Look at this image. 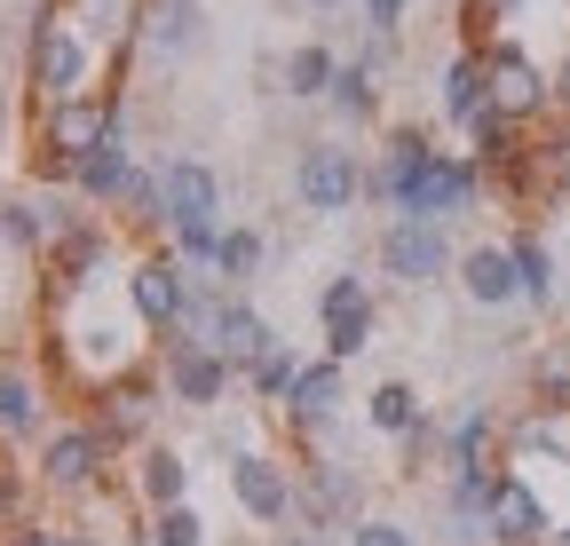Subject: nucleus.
Segmentation results:
<instances>
[{
	"label": "nucleus",
	"instance_id": "b1692460",
	"mask_svg": "<svg viewBox=\"0 0 570 546\" xmlns=\"http://www.w3.org/2000/svg\"><path fill=\"white\" fill-rule=\"evenodd\" d=\"M317 332H325V357L356 365V357L381 340V301H356V309H341V317H317Z\"/></svg>",
	"mask_w": 570,
	"mask_h": 546
},
{
	"label": "nucleus",
	"instance_id": "bb28decb",
	"mask_svg": "<svg viewBox=\"0 0 570 546\" xmlns=\"http://www.w3.org/2000/svg\"><path fill=\"white\" fill-rule=\"evenodd\" d=\"M428 467H444V420L436 413H420L396 436V475H404V484H428Z\"/></svg>",
	"mask_w": 570,
	"mask_h": 546
},
{
	"label": "nucleus",
	"instance_id": "412c9836",
	"mask_svg": "<svg viewBox=\"0 0 570 546\" xmlns=\"http://www.w3.org/2000/svg\"><path fill=\"white\" fill-rule=\"evenodd\" d=\"M333 72H341V56H333L325 40H302V48H285V56H277V88L294 96V103H325Z\"/></svg>",
	"mask_w": 570,
	"mask_h": 546
},
{
	"label": "nucleus",
	"instance_id": "4468645a",
	"mask_svg": "<svg viewBox=\"0 0 570 546\" xmlns=\"http://www.w3.org/2000/svg\"><path fill=\"white\" fill-rule=\"evenodd\" d=\"M135 167H142V159H135V143H127V135H111V143H96V151H88L80 167L63 175V190L80 198V207L111 215L119 198H127V182H135Z\"/></svg>",
	"mask_w": 570,
	"mask_h": 546
},
{
	"label": "nucleus",
	"instance_id": "393cba45",
	"mask_svg": "<svg viewBox=\"0 0 570 546\" xmlns=\"http://www.w3.org/2000/svg\"><path fill=\"white\" fill-rule=\"evenodd\" d=\"M420 413H428V396H420L412 380H381V388H365V428H373V436H404Z\"/></svg>",
	"mask_w": 570,
	"mask_h": 546
},
{
	"label": "nucleus",
	"instance_id": "4c0bfd02",
	"mask_svg": "<svg viewBox=\"0 0 570 546\" xmlns=\"http://www.w3.org/2000/svg\"><path fill=\"white\" fill-rule=\"evenodd\" d=\"M302 9H317V17H341V9H356V0H302Z\"/></svg>",
	"mask_w": 570,
	"mask_h": 546
},
{
	"label": "nucleus",
	"instance_id": "cd10ccee",
	"mask_svg": "<svg viewBox=\"0 0 570 546\" xmlns=\"http://www.w3.org/2000/svg\"><path fill=\"white\" fill-rule=\"evenodd\" d=\"M135 546H206V523H198V507L183 499V507L142 515V523H135Z\"/></svg>",
	"mask_w": 570,
	"mask_h": 546
},
{
	"label": "nucleus",
	"instance_id": "1a4fd4ad",
	"mask_svg": "<svg viewBox=\"0 0 570 546\" xmlns=\"http://www.w3.org/2000/svg\"><path fill=\"white\" fill-rule=\"evenodd\" d=\"M230 499H238L246 523L285 530L294 523V467H285L277 451H230Z\"/></svg>",
	"mask_w": 570,
	"mask_h": 546
},
{
	"label": "nucleus",
	"instance_id": "39448f33",
	"mask_svg": "<svg viewBox=\"0 0 570 546\" xmlns=\"http://www.w3.org/2000/svg\"><path fill=\"white\" fill-rule=\"evenodd\" d=\"M294 198H302V215H325V222L365 207V159H356L341 135H309L294 151Z\"/></svg>",
	"mask_w": 570,
	"mask_h": 546
},
{
	"label": "nucleus",
	"instance_id": "7c9ffc66",
	"mask_svg": "<svg viewBox=\"0 0 570 546\" xmlns=\"http://www.w3.org/2000/svg\"><path fill=\"white\" fill-rule=\"evenodd\" d=\"M356 301H381L365 269H333V278L317 286V317H341V309H356Z\"/></svg>",
	"mask_w": 570,
	"mask_h": 546
},
{
	"label": "nucleus",
	"instance_id": "0eeeda50",
	"mask_svg": "<svg viewBox=\"0 0 570 546\" xmlns=\"http://www.w3.org/2000/svg\"><path fill=\"white\" fill-rule=\"evenodd\" d=\"M483 88L515 127H539L554 111V72H539V56L523 40H483Z\"/></svg>",
	"mask_w": 570,
	"mask_h": 546
},
{
	"label": "nucleus",
	"instance_id": "ddd939ff",
	"mask_svg": "<svg viewBox=\"0 0 570 546\" xmlns=\"http://www.w3.org/2000/svg\"><path fill=\"white\" fill-rule=\"evenodd\" d=\"M127 492L142 515H159V507H183L190 499V451L183 444H135V467H127Z\"/></svg>",
	"mask_w": 570,
	"mask_h": 546
},
{
	"label": "nucleus",
	"instance_id": "2f4dec72",
	"mask_svg": "<svg viewBox=\"0 0 570 546\" xmlns=\"http://www.w3.org/2000/svg\"><path fill=\"white\" fill-rule=\"evenodd\" d=\"M341 546H420V538H412V523H396V515H356V523L341 530Z\"/></svg>",
	"mask_w": 570,
	"mask_h": 546
},
{
	"label": "nucleus",
	"instance_id": "58836bf2",
	"mask_svg": "<svg viewBox=\"0 0 570 546\" xmlns=\"http://www.w3.org/2000/svg\"><path fill=\"white\" fill-rule=\"evenodd\" d=\"M547 546H570V523H554V530H547Z\"/></svg>",
	"mask_w": 570,
	"mask_h": 546
},
{
	"label": "nucleus",
	"instance_id": "aec40b11",
	"mask_svg": "<svg viewBox=\"0 0 570 546\" xmlns=\"http://www.w3.org/2000/svg\"><path fill=\"white\" fill-rule=\"evenodd\" d=\"M325 111L341 127H373L381 119V72H365V56H341V72L325 88Z\"/></svg>",
	"mask_w": 570,
	"mask_h": 546
},
{
	"label": "nucleus",
	"instance_id": "7ed1b4c3",
	"mask_svg": "<svg viewBox=\"0 0 570 546\" xmlns=\"http://www.w3.org/2000/svg\"><path fill=\"white\" fill-rule=\"evenodd\" d=\"M373 261H381V278H389L396 294H436V286H452V269H460V246H452V222L389 215V222H381V246H373Z\"/></svg>",
	"mask_w": 570,
	"mask_h": 546
},
{
	"label": "nucleus",
	"instance_id": "c85d7f7f",
	"mask_svg": "<svg viewBox=\"0 0 570 546\" xmlns=\"http://www.w3.org/2000/svg\"><path fill=\"white\" fill-rule=\"evenodd\" d=\"M294 373H302V349H294V340H277V349H269V357H262V365H254V373H246L238 388H246L254 404H285V388H294Z\"/></svg>",
	"mask_w": 570,
	"mask_h": 546
},
{
	"label": "nucleus",
	"instance_id": "ea45409f",
	"mask_svg": "<svg viewBox=\"0 0 570 546\" xmlns=\"http://www.w3.org/2000/svg\"><path fill=\"white\" fill-rule=\"evenodd\" d=\"M0 357H9V349H0Z\"/></svg>",
	"mask_w": 570,
	"mask_h": 546
},
{
	"label": "nucleus",
	"instance_id": "c756f323",
	"mask_svg": "<svg viewBox=\"0 0 570 546\" xmlns=\"http://www.w3.org/2000/svg\"><path fill=\"white\" fill-rule=\"evenodd\" d=\"M167 246H175L183 269H206V278H214V246H223V222H175Z\"/></svg>",
	"mask_w": 570,
	"mask_h": 546
},
{
	"label": "nucleus",
	"instance_id": "72a5a7b5",
	"mask_svg": "<svg viewBox=\"0 0 570 546\" xmlns=\"http://www.w3.org/2000/svg\"><path fill=\"white\" fill-rule=\"evenodd\" d=\"M515 9H523V0H468V48L499 40V24H508Z\"/></svg>",
	"mask_w": 570,
	"mask_h": 546
},
{
	"label": "nucleus",
	"instance_id": "5701e85b",
	"mask_svg": "<svg viewBox=\"0 0 570 546\" xmlns=\"http://www.w3.org/2000/svg\"><path fill=\"white\" fill-rule=\"evenodd\" d=\"M262 261H269V238H262V222H223V246H214V278H223L230 294H246L254 278H262Z\"/></svg>",
	"mask_w": 570,
	"mask_h": 546
},
{
	"label": "nucleus",
	"instance_id": "473e14b6",
	"mask_svg": "<svg viewBox=\"0 0 570 546\" xmlns=\"http://www.w3.org/2000/svg\"><path fill=\"white\" fill-rule=\"evenodd\" d=\"M0 546H104L96 530H80V523H17Z\"/></svg>",
	"mask_w": 570,
	"mask_h": 546
},
{
	"label": "nucleus",
	"instance_id": "6ab92c4d",
	"mask_svg": "<svg viewBox=\"0 0 570 546\" xmlns=\"http://www.w3.org/2000/svg\"><path fill=\"white\" fill-rule=\"evenodd\" d=\"M436 111H444L460 135L491 111V88H483V48H460V56L444 63V80H436Z\"/></svg>",
	"mask_w": 570,
	"mask_h": 546
},
{
	"label": "nucleus",
	"instance_id": "c9c22d12",
	"mask_svg": "<svg viewBox=\"0 0 570 546\" xmlns=\"http://www.w3.org/2000/svg\"><path fill=\"white\" fill-rule=\"evenodd\" d=\"M269 546H325V538H317V530H302V523H285V530H277Z\"/></svg>",
	"mask_w": 570,
	"mask_h": 546
},
{
	"label": "nucleus",
	"instance_id": "9b49d317",
	"mask_svg": "<svg viewBox=\"0 0 570 546\" xmlns=\"http://www.w3.org/2000/svg\"><path fill=\"white\" fill-rule=\"evenodd\" d=\"M452 286H460L475 309H523V278H515V254H508V238H475V246H460Z\"/></svg>",
	"mask_w": 570,
	"mask_h": 546
},
{
	"label": "nucleus",
	"instance_id": "f704fd0d",
	"mask_svg": "<svg viewBox=\"0 0 570 546\" xmlns=\"http://www.w3.org/2000/svg\"><path fill=\"white\" fill-rule=\"evenodd\" d=\"M404 24H412V0H365V32L404 40Z\"/></svg>",
	"mask_w": 570,
	"mask_h": 546
},
{
	"label": "nucleus",
	"instance_id": "f3484780",
	"mask_svg": "<svg viewBox=\"0 0 570 546\" xmlns=\"http://www.w3.org/2000/svg\"><path fill=\"white\" fill-rule=\"evenodd\" d=\"M48 436V404H40V380L0 357V444H40Z\"/></svg>",
	"mask_w": 570,
	"mask_h": 546
},
{
	"label": "nucleus",
	"instance_id": "423d86ee",
	"mask_svg": "<svg viewBox=\"0 0 570 546\" xmlns=\"http://www.w3.org/2000/svg\"><path fill=\"white\" fill-rule=\"evenodd\" d=\"M341 404H348V365L341 357H302V373H294V388H285V428H294L309 451H325V444H341Z\"/></svg>",
	"mask_w": 570,
	"mask_h": 546
},
{
	"label": "nucleus",
	"instance_id": "6e6552de",
	"mask_svg": "<svg viewBox=\"0 0 570 546\" xmlns=\"http://www.w3.org/2000/svg\"><path fill=\"white\" fill-rule=\"evenodd\" d=\"M159 388L183 404V413H214V404H230L238 373H230V357L214 349V340H159Z\"/></svg>",
	"mask_w": 570,
	"mask_h": 546
},
{
	"label": "nucleus",
	"instance_id": "20e7f679",
	"mask_svg": "<svg viewBox=\"0 0 570 546\" xmlns=\"http://www.w3.org/2000/svg\"><path fill=\"white\" fill-rule=\"evenodd\" d=\"M111 459H119V451H111L88 420H63V428L40 436L32 475H40V492H56V499H88V492L111 484Z\"/></svg>",
	"mask_w": 570,
	"mask_h": 546
},
{
	"label": "nucleus",
	"instance_id": "dca6fc26",
	"mask_svg": "<svg viewBox=\"0 0 570 546\" xmlns=\"http://www.w3.org/2000/svg\"><path fill=\"white\" fill-rule=\"evenodd\" d=\"M214 349H223V357H230V373L246 380V373L277 349V325H269L246 294H230V301H223V317H214Z\"/></svg>",
	"mask_w": 570,
	"mask_h": 546
},
{
	"label": "nucleus",
	"instance_id": "2eb2a0df",
	"mask_svg": "<svg viewBox=\"0 0 570 546\" xmlns=\"http://www.w3.org/2000/svg\"><path fill=\"white\" fill-rule=\"evenodd\" d=\"M135 40L151 48L159 63L198 56V40H206V0H142V24H135Z\"/></svg>",
	"mask_w": 570,
	"mask_h": 546
},
{
	"label": "nucleus",
	"instance_id": "f257e3e1",
	"mask_svg": "<svg viewBox=\"0 0 570 546\" xmlns=\"http://www.w3.org/2000/svg\"><path fill=\"white\" fill-rule=\"evenodd\" d=\"M96 63H104V40L63 9V0H48V9L32 17L24 32V88H32V111L40 103H63V96H88L96 88Z\"/></svg>",
	"mask_w": 570,
	"mask_h": 546
},
{
	"label": "nucleus",
	"instance_id": "4be33fe9",
	"mask_svg": "<svg viewBox=\"0 0 570 546\" xmlns=\"http://www.w3.org/2000/svg\"><path fill=\"white\" fill-rule=\"evenodd\" d=\"M508 459H562L570 467V413L531 404L523 420H508Z\"/></svg>",
	"mask_w": 570,
	"mask_h": 546
},
{
	"label": "nucleus",
	"instance_id": "f8f14e48",
	"mask_svg": "<svg viewBox=\"0 0 570 546\" xmlns=\"http://www.w3.org/2000/svg\"><path fill=\"white\" fill-rule=\"evenodd\" d=\"M159 198H167V230L175 222H223V175L190 151H167L159 159Z\"/></svg>",
	"mask_w": 570,
	"mask_h": 546
},
{
	"label": "nucleus",
	"instance_id": "f03ea898",
	"mask_svg": "<svg viewBox=\"0 0 570 546\" xmlns=\"http://www.w3.org/2000/svg\"><path fill=\"white\" fill-rule=\"evenodd\" d=\"M111 135H127V96H119L111 80L88 88V96L40 103V111H32V167H40L48 182H63L96 143H111Z\"/></svg>",
	"mask_w": 570,
	"mask_h": 546
},
{
	"label": "nucleus",
	"instance_id": "a211bd4d",
	"mask_svg": "<svg viewBox=\"0 0 570 546\" xmlns=\"http://www.w3.org/2000/svg\"><path fill=\"white\" fill-rule=\"evenodd\" d=\"M508 254H515V278H523V309H554L562 301V269H554V246H547V230L539 222H523V230H508Z\"/></svg>",
	"mask_w": 570,
	"mask_h": 546
},
{
	"label": "nucleus",
	"instance_id": "a878e982",
	"mask_svg": "<svg viewBox=\"0 0 570 546\" xmlns=\"http://www.w3.org/2000/svg\"><path fill=\"white\" fill-rule=\"evenodd\" d=\"M523 380H531V404L570 413V340H539L531 365H523Z\"/></svg>",
	"mask_w": 570,
	"mask_h": 546
},
{
	"label": "nucleus",
	"instance_id": "e433bc0d",
	"mask_svg": "<svg viewBox=\"0 0 570 546\" xmlns=\"http://www.w3.org/2000/svg\"><path fill=\"white\" fill-rule=\"evenodd\" d=\"M554 111H570V56H562V72H554Z\"/></svg>",
	"mask_w": 570,
	"mask_h": 546
},
{
	"label": "nucleus",
	"instance_id": "9d476101",
	"mask_svg": "<svg viewBox=\"0 0 570 546\" xmlns=\"http://www.w3.org/2000/svg\"><path fill=\"white\" fill-rule=\"evenodd\" d=\"M483 530H491V546H547L554 515H547V499H539V484H531L523 467H508V475H499V484H491Z\"/></svg>",
	"mask_w": 570,
	"mask_h": 546
}]
</instances>
